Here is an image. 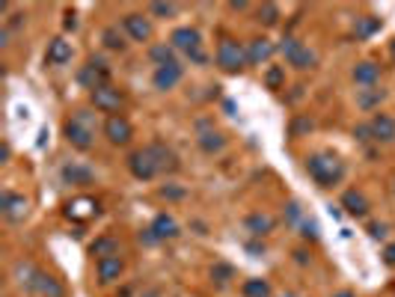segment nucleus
I'll use <instances>...</instances> for the list:
<instances>
[{
    "label": "nucleus",
    "mask_w": 395,
    "mask_h": 297,
    "mask_svg": "<svg viewBox=\"0 0 395 297\" xmlns=\"http://www.w3.org/2000/svg\"><path fill=\"white\" fill-rule=\"evenodd\" d=\"M63 134H66V140L81 148V152H86V148H92L95 143V134H98V122H95V113H90V110H75L69 119H66V125H63Z\"/></svg>",
    "instance_id": "obj_1"
},
{
    "label": "nucleus",
    "mask_w": 395,
    "mask_h": 297,
    "mask_svg": "<svg viewBox=\"0 0 395 297\" xmlns=\"http://www.w3.org/2000/svg\"><path fill=\"white\" fill-rule=\"evenodd\" d=\"M306 172L318 181V188H333L339 184L342 176H345V164L339 155L333 152H318V155H310L306 158Z\"/></svg>",
    "instance_id": "obj_2"
},
{
    "label": "nucleus",
    "mask_w": 395,
    "mask_h": 297,
    "mask_svg": "<svg viewBox=\"0 0 395 297\" xmlns=\"http://www.w3.org/2000/svg\"><path fill=\"white\" fill-rule=\"evenodd\" d=\"M169 45L176 48V51H181L196 66H205L208 63V54L202 51V36H200V30H196V27H179V30H172Z\"/></svg>",
    "instance_id": "obj_3"
},
{
    "label": "nucleus",
    "mask_w": 395,
    "mask_h": 297,
    "mask_svg": "<svg viewBox=\"0 0 395 297\" xmlns=\"http://www.w3.org/2000/svg\"><path fill=\"white\" fill-rule=\"evenodd\" d=\"M214 60L226 74H238V71H244L247 66H250L247 63V48L238 39H232V36H223V39H220Z\"/></svg>",
    "instance_id": "obj_4"
},
{
    "label": "nucleus",
    "mask_w": 395,
    "mask_h": 297,
    "mask_svg": "<svg viewBox=\"0 0 395 297\" xmlns=\"http://www.w3.org/2000/svg\"><path fill=\"white\" fill-rule=\"evenodd\" d=\"M279 54L289 60V66H294V69H300V71H306V69H312L315 66V51H310L300 39H294V36H286L282 39V45H279Z\"/></svg>",
    "instance_id": "obj_5"
},
{
    "label": "nucleus",
    "mask_w": 395,
    "mask_h": 297,
    "mask_svg": "<svg viewBox=\"0 0 395 297\" xmlns=\"http://www.w3.org/2000/svg\"><path fill=\"white\" fill-rule=\"evenodd\" d=\"M90 102H92V107L95 110H102V113H119L122 110V104H125V95H122L116 86H110V83H104V86H98L95 92H90Z\"/></svg>",
    "instance_id": "obj_6"
},
{
    "label": "nucleus",
    "mask_w": 395,
    "mask_h": 297,
    "mask_svg": "<svg viewBox=\"0 0 395 297\" xmlns=\"http://www.w3.org/2000/svg\"><path fill=\"white\" fill-rule=\"evenodd\" d=\"M128 170H131V176L140 179V181H152L158 172H160L158 164H155V158H152V152H149V146L137 148V152L128 155Z\"/></svg>",
    "instance_id": "obj_7"
},
{
    "label": "nucleus",
    "mask_w": 395,
    "mask_h": 297,
    "mask_svg": "<svg viewBox=\"0 0 395 297\" xmlns=\"http://www.w3.org/2000/svg\"><path fill=\"white\" fill-rule=\"evenodd\" d=\"M107 78H110V69H107V63H104L102 57H92L90 63H86V66L78 71V81H81L90 92H95L98 86H104Z\"/></svg>",
    "instance_id": "obj_8"
},
{
    "label": "nucleus",
    "mask_w": 395,
    "mask_h": 297,
    "mask_svg": "<svg viewBox=\"0 0 395 297\" xmlns=\"http://www.w3.org/2000/svg\"><path fill=\"white\" fill-rule=\"evenodd\" d=\"M30 212V202L24 200L21 193H12V191H4L0 193V214H4L9 223H21Z\"/></svg>",
    "instance_id": "obj_9"
},
{
    "label": "nucleus",
    "mask_w": 395,
    "mask_h": 297,
    "mask_svg": "<svg viewBox=\"0 0 395 297\" xmlns=\"http://www.w3.org/2000/svg\"><path fill=\"white\" fill-rule=\"evenodd\" d=\"M27 291L39 294V297H66L63 282H60L57 277H51V274H45V270H39V268H36V274L30 277Z\"/></svg>",
    "instance_id": "obj_10"
},
{
    "label": "nucleus",
    "mask_w": 395,
    "mask_h": 297,
    "mask_svg": "<svg viewBox=\"0 0 395 297\" xmlns=\"http://www.w3.org/2000/svg\"><path fill=\"white\" fill-rule=\"evenodd\" d=\"M104 137L113 146H125L134 137V128H131V122L122 113H113V116H107V122H104Z\"/></svg>",
    "instance_id": "obj_11"
},
{
    "label": "nucleus",
    "mask_w": 395,
    "mask_h": 297,
    "mask_svg": "<svg viewBox=\"0 0 395 297\" xmlns=\"http://www.w3.org/2000/svg\"><path fill=\"white\" fill-rule=\"evenodd\" d=\"M181 78H184V66L181 63H169V66H158L155 69L152 83H155V90L169 92V90H176Z\"/></svg>",
    "instance_id": "obj_12"
},
{
    "label": "nucleus",
    "mask_w": 395,
    "mask_h": 297,
    "mask_svg": "<svg viewBox=\"0 0 395 297\" xmlns=\"http://www.w3.org/2000/svg\"><path fill=\"white\" fill-rule=\"evenodd\" d=\"M122 30H125L134 42H149L152 39V21L140 15V12H128L125 18H122Z\"/></svg>",
    "instance_id": "obj_13"
},
{
    "label": "nucleus",
    "mask_w": 395,
    "mask_h": 297,
    "mask_svg": "<svg viewBox=\"0 0 395 297\" xmlns=\"http://www.w3.org/2000/svg\"><path fill=\"white\" fill-rule=\"evenodd\" d=\"M122 270H125L122 256H107V258H98V262H95V274H98V282H102V286L116 282L122 277Z\"/></svg>",
    "instance_id": "obj_14"
},
{
    "label": "nucleus",
    "mask_w": 395,
    "mask_h": 297,
    "mask_svg": "<svg viewBox=\"0 0 395 297\" xmlns=\"http://www.w3.org/2000/svg\"><path fill=\"white\" fill-rule=\"evenodd\" d=\"M274 42L270 39H265V36H256V39H250L247 42V63L250 66H262V63H268L270 57H274Z\"/></svg>",
    "instance_id": "obj_15"
},
{
    "label": "nucleus",
    "mask_w": 395,
    "mask_h": 297,
    "mask_svg": "<svg viewBox=\"0 0 395 297\" xmlns=\"http://www.w3.org/2000/svg\"><path fill=\"white\" fill-rule=\"evenodd\" d=\"M149 152H152V158H155V164H158L160 172H176V170H179V155L172 152L167 143L155 140V143L149 146Z\"/></svg>",
    "instance_id": "obj_16"
},
{
    "label": "nucleus",
    "mask_w": 395,
    "mask_h": 297,
    "mask_svg": "<svg viewBox=\"0 0 395 297\" xmlns=\"http://www.w3.org/2000/svg\"><path fill=\"white\" fill-rule=\"evenodd\" d=\"M98 214V202L95 200H90V196H78V200H71L69 205H66V217L69 220H90V217H95Z\"/></svg>",
    "instance_id": "obj_17"
},
{
    "label": "nucleus",
    "mask_w": 395,
    "mask_h": 297,
    "mask_svg": "<svg viewBox=\"0 0 395 297\" xmlns=\"http://www.w3.org/2000/svg\"><path fill=\"white\" fill-rule=\"evenodd\" d=\"M368 125H372V137L377 143H392L395 140V119L389 113H375Z\"/></svg>",
    "instance_id": "obj_18"
},
{
    "label": "nucleus",
    "mask_w": 395,
    "mask_h": 297,
    "mask_svg": "<svg viewBox=\"0 0 395 297\" xmlns=\"http://www.w3.org/2000/svg\"><path fill=\"white\" fill-rule=\"evenodd\" d=\"M152 235H155V238L158 241H172V238H179V223H176V217H172V214H158L155 220H152Z\"/></svg>",
    "instance_id": "obj_19"
},
{
    "label": "nucleus",
    "mask_w": 395,
    "mask_h": 297,
    "mask_svg": "<svg viewBox=\"0 0 395 297\" xmlns=\"http://www.w3.org/2000/svg\"><path fill=\"white\" fill-rule=\"evenodd\" d=\"M71 54H75V51H71V42H66L63 36H57V39L48 42L45 60H48L51 66H63V63H69V60H71Z\"/></svg>",
    "instance_id": "obj_20"
},
{
    "label": "nucleus",
    "mask_w": 395,
    "mask_h": 297,
    "mask_svg": "<svg viewBox=\"0 0 395 297\" xmlns=\"http://www.w3.org/2000/svg\"><path fill=\"white\" fill-rule=\"evenodd\" d=\"M60 176H63L66 184H78V188H83V184H92L95 172L83 164H66L63 170H60Z\"/></svg>",
    "instance_id": "obj_21"
},
{
    "label": "nucleus",
    "mask_w": 395,
    "mask_h": 297,
    "mask_svg": "<svg viewBox=\"0 0 395 297\" xmlns=\"http://www.w3.org/2000/svg\"><path fill=\"white\" fill-rule=\"evenodd\" d=\"M377 81H380V66L372 63V60H366V63H356L354 66V83H360L363 90L375 86Z\"/></svg>",
    "instance_id": "obj_22"
},
{
    "label": "nucleus",
    "mask_w": 395,
    "mask_h": 297,
    "mask_svg": "<svg viewBox=\"0 0 395 297\" xmlns=\"http://www.w3.org/2000/svg\"><path fill=\"white\" fill-rule=\"evenodd\" d=\"M342 208L354 217H366L368 214V200L360 193V191H345L342 193Z\"/></svg>",
    "instance_id": "obj_23"
},
{
    "label": "nucleus",
    "mask_w": 395,
    "mask_h": 297,
    "mask_svg": "<svg viewBox=\"0 0 395 297\" xmlns=\"http://www.w3.org/2000/svg\"><path fill=\"white\" fill-rule=\"evenodd\" d=\"M223 146H226V137L220 131H214V128H208V131H202L200 134V148L205 155H217V152H223Z\"/></svg>",
    "instance_id": "obj_24"
},
{
    "label": "nucleus",
    "mask_w": 395,
    "mask_h": 297,
    "mask_svg": "<svg viewBox=\"0 0 395 297\" xmlns=\"http://www.w3.org/2000/svg\"><path fill=\"white\" fill-rule=\"evenodd\" d=\"M90 253L98 256V258H107V256H119V241L113 235H102V238H95L90 244Z\"/></svg>",
    "instance_id": "obj_25"
},
{
    "label": "nucleus",
    "mask_w": 395,
    "mask_h": 297,
    "mask_svg": "<svg viewBox=\"0 0 395 297\" xmlns=\"http://www.w3.org/2000/svg\"><path fill=\"white\" fill-rule=\"evenodd\" d=\"M102 42H104V48L107 51H125V36H122V30H119V24H110V27H104L102 30Z\"/></svg>",
    "instance_id": "obj_26"
},
{
    "label": "nucleus",
    "mask_w": 395,
    "mask_h": 297,
    "mask_svg": "<svg viewBox=\"0 0 395 297\" xmlns=\"http://www.w3.org/2000/svg\"><path fill=\"white\" fill-rule=\"evenodd\" d=\"M149 60L155 66H169V63H179L176 60V48L167 45V42H160V45H152L149 48Z\"/></svg>",
    "instance_id": "obj_27"
},
{
    "label": "nucleus",
    "mask_w": 395,
    "mask_h": 297,
    "mask_svg": "<svg viewBox=\"0 0 395 297\" xmlns=\"http://www.w3.org/2000/svg\"><path fill=\"white\" fill-rule=\"evenodd\" d=\"M274 217L270 214H250L247 217V229H250L253 235H258V238H262V235H268V232H274Z\"/></svg>",
    "instance_id": "obj_28"
},
{
    "label": "nucleus",
    "mask_w": 395,
    "mask_h": 297,
    "mask_svg": "<svg viewBox=\"0 0 395 297\" xmlns=\"http://www.w3.org/2000/svg\"><path fill=\"white\" fill-rule=\"evenodd\" d=\"M380 102H384V90H375V86L356 92V107H360V110H375Z\"/></svg>",
    "instance_id": "obj_29"
},
{
    "label": "nucleus",
    "mask_w": 395,
    "mask_h": 297,
    "mask_svg": "<svg viewBox=\"0 0 395 297\" xmlns=\"http://www.w3.org/2000/svg\"><path fill=\"white\" fill-rule=\"evenodd\" d=\"M380 30V18H375V15H363V18H356V24H354V36L356 39H368V36H375Z\"/></svg>",
    "instance_id": "obj_30"
},
{
    "label": "nucleus",
    "mask_w": 395,
    "mask_h": 297,
    "mask_svg": "<svg viewBox=\"0 0 395 297\" xmlns=\"http://www.w3.org/2000/svg\"><path fill=\"white\" fill-rule=\"evenodd\" d=\"M241 294L244 297H270V282L268 279H244V286H241Z\"/></svg>",
    "instance_id": "obj_31"
},
{
    "label": "nucleus",
    "mask_w": 395,
    "mask_h": 297,
    "mask_svg": "<svg viewBox=\"0 0 395 297\" xmlns=\"http://www.w3.org/2000/svg\"><path fill=\"white\" fill-rule=\"evenodd\" d=\"M256 18L265 24V27H274V24L279 21V6L277 4H262L256 9Z\"/></svg>",
    "instance_id": "obj_32"
},
{
    "label": "nucleus",
    "mask_w": 395,
    "mask_h": 297,
    "mask_svg": "<svg viewBox=\"0 0 395 297\" xmlns=\"http://www.w3.org/2000/svg\"><path fill=\"white\" fill-rule=\"evenodd\" d=\"M265 86H268V90H282V86H286V69L270 66L265 71Z\"/></svg>",
    "instance_id": "obj_33"
},
{
    "label": "nucleus",
    "mask_w": 395,
    "mask_h": 297,
    "mask_svg": "<svg viewBox=\"0 0 395 297\" xmlns=\"http://www.w3.org/2000/svg\"><path fill=\"white\" fill-rule=\"evenodd\" d=\"M176 4H152L149 6V12H152V15H160V18H172V15H176Z\"/></svg>",
    "instance_id": "obj_34"
},
{
    "label": "nucleus",
    "mask_w": 395,
    "mask_h": 297,
    "mask_svg": "<svg viewBox=\"0 0 395 297\" xmlns=\"http://www.w3.org/2000/svg\"><path fill=\"white\" fill-rule=\"evenodd\" d=\"M212 277L220 282V286H223V282L232 279V268H229V265H214V268H212Z\"/></svg>",
    "instance_id": "obj_35"
},
{
    "label": "nucleus",
    "mask_w": 395,
    "mask_h": 297,
    "mask_svg": "<svg viewBox=\"0 0 395 297\" xmlns=\"http://www.w3.org/2000/svg\"><path fill=\"white\" fill-rule=\"evenodd\" d=\"M354 137L360 140V143L375 140V137H372V125H368V122H366V125H356V128H354Z\"/></svg>",
    "instance_id": "obj_36"
},
{
    "label": "nucleus",
    "mask_w": 395,
    "mask_h": 297,
    "mask_svg": "<svg viewBox=\"0 0 395 297\" xmlns=\"http://www.w3.org/2000/svg\"><path fill=\"white\" fill-rule=\"evenodd\" d=\"M300 229H303V238L318 241V223H315V220H303V223H300Z\"/></svg>",
    "instance_id": "obj_37"
},
{
    "label": "nucleus",
    "mask_w": 395,
    "mask_h": 297,
    "mask_svg": "<svg viewBox=\"0 0 395 297\" xmlns=\"http://www.w3.org/2000/svg\"><path fill=\"white\" fill-rule=\"evenodd\" d=\"M368 235H372L375 241H380V238H387V226L384 223H372V226H368Z\"/></svg>",
    "instance_id": "obj_38"
},
{
    "label": "nucleus",
    "mask_w": 395,
    "mask_h": 297,
    "mask_svg": "<svg viewBox=\"0 0 395 297\" xmlns=\"http://www.w3.org/2000/svg\"><path fill=\"white\" fill-rule=\"evenodd\" d=\"M63 27H66V30H78V15H75V12H71V9L66 12V21H63Z\"/></svg>",
    "instance_id": "obj_39"
},
{
    "label": "nucleus",
    "mask_w": 395,
    "mask_h": 297,
    "mask_svg": "<svg viewBox=\"0 0 395 297\" xmlns=\"http://www.w3.org/2000/svg\"><path fill=\"white\" fill-rule=\"evenodd\" d=\"M384 262H387L389 268H395V244H389L387 250H384Z\"/></svg>",
    "instance_id": "obj_40"
},
{
    "label": "nucleus",
    "mask_w": 395,
    "mask_h": 297,
    "mask_svg": "<svg viewBox=\"0 0 395 297\" xmlns=\"http://www.w3.org/2000/svg\"><path fill=\"white\" fill-rule=\"evenodd\" d=\"M160 196H169V200H179V196H184V191H179V188H160Z\"/></svg>",
    "instance_id": "obj_41"
},
{
    "label": "nucleus",
    "mask_w": 395,
    "mask_h": 297,
    "mask_svg": "<svg viewBox=\"0 0 395 297\" xmlns=\"http://www.w3.org/2000/svg\"><path fill=\"white\" fill-rule=\"evenodd\" d=\"M303 128H312V122H310V119H300V122H294V128H291V134H300Z\"/></svg>",
    "instance_id": "obj_42"
},
{
    "label": "nucleus",
    "mask_w": 395,
    "mask_h": 297,
    "mask_svg": "<svg viewBox=\"0 0 395 297\" xmlns=\"http://www.w3.org/2000/svg\"><path fill=\"white\" fill-rule=\"evenodd\" d=\"M0 160H4V164L9 160V143H4V148H0Z\"/></svg>",
    "instance_id": "obj_43"
},
{
    "label": "nucleus",
    "mask_w": 395,
    "mask_h": 297,
    "mask_svg": "<svg viewBox=\"0 0 395 297\" xmlns=\"http://www.w3.org/2000/svg\"><path fill=\"white\" fill-rule=\"evenodd\" d=\"M333 297H354V291H339V294H333Z\"/></svg>",
    "instance_id": "obj_44"
},
{
    "label": "nucleus",
    "mask_w": 395,
    "mask_h": 297,
    "mask_svg": "<svg viewBox=\"0 0 395 297\" xmlns=\"http://www.w3.org/2000/svg\"><path fill=\"white\" fill-rule=\"evenodd\" d=\"M389 51H392V57H395V39H392V42H389Z\"/></svg>",
    "instance_id": "obj_45"
}]
</instances>
